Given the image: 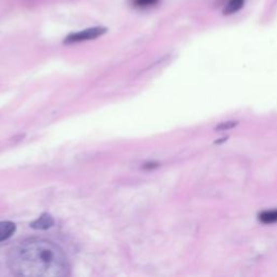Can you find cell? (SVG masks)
<instances>
[{
  "mask_svg": "<svg viewBox=\"0 0 277 277\" xmlns=\"http://www.w3.org/2000/svg\"><path fill=\"white\" fill-rule=\"evenodd\" d=\"M247 0H226L222 5V14L231 16L240 13L245 8Z\"/></svg>",
  "mask_w": 277,
  "mask_h": 277,
  "instance_id": "cell-3",
  "label": "cell"
},
{
  "mask_svg": "<svg viewBox=\"0 0 277 277\" xmlns=\"http://www.w3.org/2000/svg\"><path fill=\"white\" fill-rule=\"evenodd\" d=\"M259 220L264 224H272L277 222V209L268 210L259 214Z\"/></svg>",
  "mask_w": 277,
  "mask_h": 277,
  "instance_id": "cell-6",
  "label": "cell"
},
{
  "mask_svg": "<svg viewBox=\"0 0 277 277\" xmlns=\"http://www.w3.org/2000/svg\"><path fill=\"white\" fill-rule=\"evenodd\" d=\"M14 275L63 277L69 274L68 258L58 245L42 238H29L11 249L8 258Z\"/></svg>",
  "mask_w": 277,
  "mask_h": 277,
  "instance_id": "cell-1",
  "label": "cell"
},
{
  "mask_svg": "<svg viewBox=\"0 0 277 277\" xmlns=\"http://www.w3.org/2000/svg\"><path fill=\"white\" fill-rule=\"evenodd\" d=\"M106 33V29L104 27H91V29H87L80 32L73 33V34H69L68 37L64 39V42L68 43H77L81 41H87V40H93L98 37H101Z\"/></svg>",
  "mask_w": 277,
  "mask_h": 277,
  "instance_id": "cell-2",
  "label": "cell"
},
{
  "mask_svg": "<svg viewBox=\"0 0 277 277\" xmlns=\"http://www.w3.org/2000/svg\"><path fill=\"white\" fill-rule=\"evenodd\" d=\"M160 0H131V4L137 9L145 10L156 7Z\"/></svg>",
  "mask_w": 277,
  "mask_h": 277,
  "instance_id": "cell-7",
  "label": "cell"
},
{
  "mask_svg": "<svg viewBox=\"0 0 277 277\" xmlns=\"http://www.w3.org/2000/svg\"><path fill=\"white\" fill-rule=\"evenodd\" d=\"M237 125H238V121H233V120L223 121V123H221L220 125L215 127V130H217V131H228V130L235 128Z\"/></svg>",
  "mask_w": 277,
  "mask_h": 277,
  "instance_id": "cell-8",
  "label": "cell"
},
{
  "mask_svg": "<svg viewBox=\"0 0 277 277\" xmlns=\"http://www.w3.org/2000/svg\"><path fill=\"white\" fill-rule=\"evenodd\" d=\"M53 224L54 220L51 215L48 213H43L37 220H35L34 222H32L31 226L35 230H48L51 228Z\"/></svg>",
  "mask_w": 277,
  "mask_h": 277,
  "instance_id": "cell-4",
  "label": "cell"
},
{
  "mask_svg": "<svg viewBox=\"0 0 277 277\" xmlns=\"http://www.w3.org/2000/svg\"><path fill=\"white\" fill-rule=\"evenodd\" d=\"M16 226L10 221H0V242L7 241L14 234Z\"/></svg>",
  "mask_w": 277,
  "mask_h": 277,
  "instance_id": "cell-5",
  "label": "cell"
}]
</instances>
